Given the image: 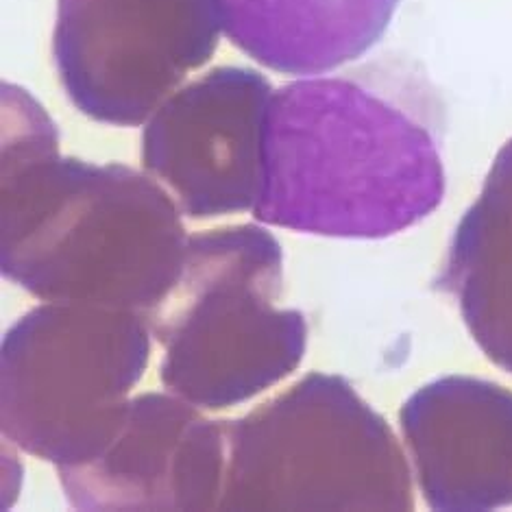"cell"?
<instances>
[{
	"instance_id": "3",
	"label": "cell",
	"mask_w": 512,
	"mask_h": 512,
	"mask_svg": "<svg viewBox=\"0 0 512 512\" xmlns=\"http://www.w3.org/2000/svg\"><path fill=\"white\" fill-rule=\"evenodd\" d=\"M282 273V245L260 225L188 238L173 288L146 314L164 351L160 377L168 393L201 410H223L299 367L308 325L299 310L277 306Z\"/></svg>"
},
{
	"instance_id": "10",
	"label": "cell",
	"mask_w": 512,
	"mask_h": 512,
	"mask_svg": "<svg viewBox=\"0 0 512 512\" xmlns=\"http://www.w3.org/2000/svg\"><path fill=\"white\" fill-rule=\"evenodd\" d=\"M231 44L268 70L319 77L380 42L399 0H218Z\"/></svg>"
},
{
	"instance_id": "8",
	"label": "cell",
	"mask_w": 512,
	"mask_h": 512,
	"mask_svg": "<svg viewBox=\"0 0 512 512\" xmlns=\"http://www.w3.org/2000/svg\"><path fill=\"white\" fill-rule=\"evenodd\" d=\"M227 456V421L173 393H146L127 401L92 458L57 471L77 510H212Z\"/></svg>"
},
{
	"instance_id": "1",
	"label": "cell",
	"mask_w": 512,
	"mask_h": 512,
	"mask_svg": "<svg viewBox=\"0 0 512 512\" xmlns=\"http://www.w3.org/2000/svg\"><path fill=\"white\" fill-rule=\"evenodd\" d=\"M188 238L160 181L62 157L51 116L5 85L0 266L9 282L42 301L146 316L173 288Z\"/></svg>"
},
{
	"instance_id": "6",
	"label": "cell",
	"mask_w": 512,
	"mask_h": 512,
	"mask_svg": "<svg viewBox=\"0 0 512 512\" xmlns=\"http://www.w3.org/2000/svg\"><path fill=\"white\" fill-rule=\"evenodd\" d=\"M218 0H57L53 55L81 114L138 127L221 42Z\"/></svg>"
},
{
	"instance_id": "9",
	"label": "cell",
	"mask_w": 512,
	"mask_h": 512,
	"mask_svg": "<svg viewBox=\"0 0 512 512\" xmlns=\"http://www.w3.org/2000/svg\"><path fill=\"white\" fill-rule=\"evenodd\" d=\"M399 423L432 510L512 506V390L447 375L421 386L401 408Z\"/></svg>"
},
{
	"instance_id": "5",
	"label": "cell",
	"mask_w": 512,
	"mask_h": 512,
	"mask_svg": "<svg viewBox=\"0 0 512 512\" xmlns=\"http://www.w3.org/2000/svg\"><path fill=\"white\" fill-rule=\"evenodd\" d=\"M146 316L94 303L33 308L3 340V434L57 469L92 458L151 358Z\"/></svg>"
},
{
	"instance_id": "4",
	"label": "cell",
	"mask_w": 512,
	"mask_h": 512,
	"mask_svg": "<svg viewBox=\"0 0 512 512\" xmlns=\"http://www.w3.org/2000/svg\"><path fill=\"white\" fill-rule=\"evenodd\" d=\"M221 510H412L408 456L338 375L310 373L227 421Z\"/></svg>"
},
{
	"instance_id": "7",
	"label": "cell",
	"mask_w": 512,
	"mask_h": 512,
	"mask_svg": "<svg viewBox=\"0 0 512 512\" xmlns=\"http://www.w3.org/2000/svg\"><path fill=\"white\" fill-rule=\"evenodd\" d=\"M273 85L258 70L221 66L181 85L146 120L142 162L190 218L251 210L264 175Z\"/></svg>"
},
{
	"instance_id": "11",
	"label": "cell",
	"mask_w": 512,
	"mask_h": 512,
	"mask_svg": "<svg viewBox=\"0 0 512 512\" xmlns=\"http://www.w3.org/2000/svg\"><path fill=\"white\" fill-rule=\"evenodd\" d=\"M438 284L486 358L512 375V138L456 227Z\"/></svg>"
},
{
	"instance_id": "2",
	"label": "cell",
	"mask_w": 512,
	"mask_h": 512,
	"mask_svg": "<svg viewBox=\"0 0 512 512\" xmlns=\"http://www.w3.org/2000/svg\"><path fill=\"white\" fill-rule=\"evenodd\" d=\"M445 197L434 133L347 77L275 90L255 221L327 238L380 240L428 218Z\"/></svg>"
}]
</instances>
